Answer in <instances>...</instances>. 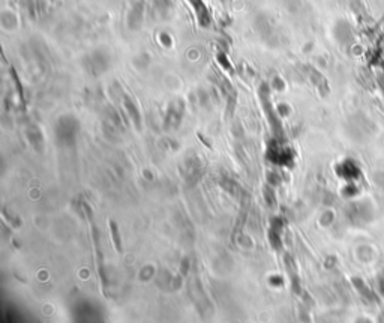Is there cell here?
I'll return each instance as SVG.
<instances>
[{"label":"cell","mask_w":384,"mask_h":323,"mask_svg":"<svg viewBox=\"0 0 384 323\" xmlns=\"http://www.w3.org/2000/svg\"><path fill=\"white\" fill-rule=\"evenodd\" d=\"M348 217L353 223L357 224H366L374 220V208L366 201H357L353 203L348 209Z\"/></svg>","instance_id":"obj_1"},{"label":"cell","mask_w":384,"mask_h":323,"mask_svg":"<svg viewBox=\"0 0 384 323\" xmlns=\"http://www.w3.org/2000/svg\"><path fill=\"white\" fill-rule=\"evenodd\" d=\"M338 174L353 182L360 178L362 171H360V167L357 165V162L353 161V160H345L338 165Z\"/></svg>","instance_id":"obj_2"},{"label":"cell","mask_w":384,"mask_h":323,"mask_svg":"<svg viewBox=\"0 0 384 323\" xmlns=\"http://www.w3.org/2000/svg\"><path fill=\"white\" fill-rule=\"evenodd\" d=\"M353 284L356 286V289L362 295V298H365L366 301H375L374 291L371 290V289L365 284V281H363L362 278H353Z\"/></svg>","instance_id":"obj_3"},{"label":"cell","mask_w":384,"mask_h":323,"mask_svg":"<svg viewBox=\"0 0 384 323\" xmlns=\"http://www.w3.org/2000/svg\"><path fill=\"white\" fill-rule=\"evenodd\" d=\"M377 283H378V290L384 296V269L380 272V275L377 277Z\"/></svg>","instance_id":"obj_4"},{"label":"cell","mask_w":384,"mask_h":323,"mask_svg":"<svg viewBox=\"0 0 384 323\" xmlns=\"http://www.w3.org/2000/svg\"><path fill=\"white\" fill-rule=\"evenodd\" d=\"M356 323H372L369 319H366V317H360V319H357Z\"/></svg>","instance_id":"obj_5"},{"label":"cell","mask_w":384,"mask_h":323,"mask_svg":"<svg viewBox=\"0 0 384 323\" xmlns=\"http://www.w3.org/2000/svg\"><path fill=\"white\" fill-rule=\"evenodd\" d=\"M380 87H381V91H383V97H384V77L380 80Z\"/></svg>","instance_id":"obj_6"},{"label":"cell","mask_w":384,"mask_h":323,"mask_svg":"<svg viewBox=\"0 0 384 323\" xmlns=\"http://www.w3.org/2000/svg\"><path fill=\"white\" fill-rule=\"evenodd\" d=\"M378 323H384V313L380 316V320H378Z\"/></svg>","instance_id":"obj_7"}]
</instances>
